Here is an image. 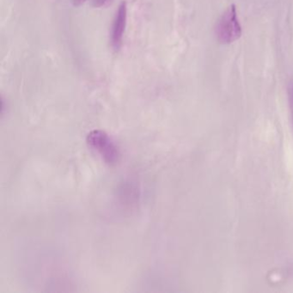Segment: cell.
<instances>
[{
	"label": "cell",
	"mask_w": 293,
	"mask_h": 293,
	"mask_svg": "<svg viewBox=\"0 0 293 293\" xmlns=\"http://www.w3.org/2000/svg\"><path fill=\"white\" fill-rule=\"evenodd\" d=\"M89 146L96 152L105 163L113 164L119 160V148L113 138L105 132L92 131L87 137Z\"/></svg>",
	"instance_id": "obj_1"
},
{
	"label": "cell",
	"mask_w": 293,
	"mask_h": 293,
	"mask_svg": "<svg viewBox=\"0 0 293 293\" xmlns=\"http://www.w3.org/2000/svg\"><path fill=\"white\" fill-rule=\"evenodd\" d=\"M216 36L222 44L232 43L242 36V27L234 5L230 6L219 19L216 28Z\"/></svg>",
	"instance_id": "obj_2"
},
{
	"label": "cell",
	"mask_w": 293,
	"mask_h": 293,
	"mask_svg": "<svg viewBox=\"0 0 293 293\" xmlns=\"http://www.w3.org/2000/svg\"><path fill=\"white\" fill-rule=\"evenodd\" d=\"M127 4L122 2L119 6L116 16L113 21L111 34V43L114 51H119L122 47L125 28L127 24Z\"/></svg>",
	"instance_id": "obj_3"
},
{
	"label": "cell",
	"mask_w": 293,
	"mask_h": 293,
	"mask_svg": "<svg viewBox=\"0 0 293 293\" xmlns=\"http://www.w3.org/2000/svg\"><path fill=\"white\" fill-rule=\"evenodd\" d=\"M111 0H92V3L95 7H102L105 6L106 4L109 3Z\"/></svg>",
	"instance_id": "obj_4"
},
{
	"label": "cell",
	"mask_w": 293,
	"mask_h": 293,
	"mask_svg": "<svg viewBox=\"0 0 293 293\" xmlns=\"http://www.w3.org/2000/svg\"><path fill=\"white\" fill-rule=\"evenodd\" d=\"M86 0H72V3L73 4L74 6H80L83 5Z\"/></svg>",
	"instance_id": "obj_5"
}]
</instances>
